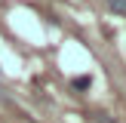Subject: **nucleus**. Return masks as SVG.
<instances>
[{"label":"nucleus","instance_id":"f257e3e1","mask_svg":"<svg viewBox=\"0 0 126 123\" xmlns=\"http://www.w3.org/2000/svg\"><path fill=\"white\" fill-rule=\"evenodd\" d=\"M71 86H74V89H89V86H92V77H89V74H83V77H74V80H71Z\"/></svg>","mask_w":126,"mask_h":123},{"label":"nucleus","instance_id":"f03ea898","mask_svg":"<svg viewBox=\"0 0 126 123\" xmlns=\"http://www.w3.org/2000/svg\"><path fill=\"white\" fill-rule=\"evenodd\" d=\"M108 6L114 12H126V0H108Z\"/></svg>","mask_w":126,"mask_h":123}]
</instances>
